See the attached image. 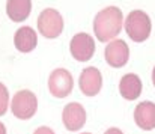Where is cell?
<instances>
[{"label": "cell", "mask_w": 155, "mask_h": 134, "mask_svg": "<svg viewBox=\"0 0 155 134\" xmlns=\"http://www.w3.org/2000/svg\"><path fill=\"white\" fill-rule=\"evenodd\" d=\"M124 15L119 8H105L94 20V32L101 42H107L120 33Z\"/></svg>", "instance_id": "6da1fadb"}, {"label": "cell", "mask_w": 155, "mask_h": 134, "mask_svg": "<svg viewBox=\"0 0 155 134\" xmlns=\"http://www.w3.org/2000/svg\"><path fill=\"white\" fill-rule=\"evenodd\" d=\"M38 29L45 38H57L63 30V18L56 9H45L38 18Z\"/></svg>", "instance_id": "277c9868"}, {"label": "cell", "mask_w": 155, "mask_h": 134, "mask_svg": "<svg viewBox=\"0 0 155 134\" xmlns=\"http://www.w3.org/2000/svg\"><path fill=\"white\" fill-rule=\"evenodd\" d=\"M134 119L139 128L142 130H154L155 128V104L151 101L140 102L134 110Z\"/></svg>", "instance_id": "30bf717a"}, {"label": "cell", "mask_w": 155, "mask_h": 134, "mask_svg": "<svg viewBox=\"0 0 155 134\" xmlns=\"http://www.w3.org/2000/svg\"><path fill=\"white\" fill-rule=\"evenodd\" d=\"M14 44L17 47V50H20L21 53L32 51L38 44V38H36L35 30L32 27H27V26L18 29L15 36H14Z\"/></svg>", "instance_id": "8fae6325"}, {"label": "cell", "mask_w": 155, "mask_h": 134, "mask_svg": "<svg viewBox=\"0 0 155 134\" xmlns=\"http://www.w3.org/2000/svg\"><path fill=\"white\" fill-rule=\"evenodd\" d=\"M0 134H6V128H5V125L0 122Z\"/></svg>", "instance_id": "e0dca14e"}, {"label": "cell", "mask_w": 155, "mask_h": 134, "mask_svg": "<svg viewBox=\"0 0 155 134\" xmlns=\"http://www.w3.org/2000/svg\"><path fill=\"white\" fill-rule=\"evenodd\" d=\"M8 104H9V93L5 85L0 83V116H3L8 110Z\"/></svg>", "instance_id": "5bb4252c"}, {"label": "cell", "mask_w": 155, "mask_h": 134, "mask_svg": "<svg viewBox=\"0 0 155 134\" xmlns=\"http://www.w3.org/2000/svg\"><path fill=\"white\" fill-rule=\"evenodd\" d=\"M63 124L69 131H77L83 128L86 122V112L81 104L78 102H71L63 109Z\"/></svg>", "instance_id": "9c48e42d"}, {"label": "cell", "mask_w": 155, "mask_h": 134, "mask_svg": "<svg viewBox=\"0 0 155 134\" xmlns=\"http://www.w3.org/2000/svg\"><path fill=\"white\" fill-rule=\"evenodd\" d=\"M104 57L107 60V63L113 68H120L124 65H127L128 59H130V50L128 45L125 44L122 39H114L105 47L104 51Z\"/></svg>", "instance_id": "52a82bcc"}, {"label": "cell", "mask_w": 155, "mask_h": 134, "mask_svg": "<svg viewBox=\"0 0 155 134\" xmlns=\"http://www.w3.org/2000/svg\"><path fill=\"white\" fill-rule=\"evenodd\" d=\"M74 86V80H72V75L66 71V69H54L48 79V88L50 92L56 98H65L71 93Z\"/></svg>", "instance_id": "5b68a950"}, {"label": "cell", "mask_w": 155, "mask_h": 134, "mask_svg": "<svg viewBox=\"0 0 155 134\" xmlns=\"http://www.w3.org/2000/svg\"><path fill=\"white\" fill-rule=\"evenodd\" d=\"M33 134H54V131L51 128H48V127H39Z\"/></svg>", "instance_id": "9a60e30c"}, {"label": "cell", "mask_w": 155, "mask_h": 134, "mask_svg": "<svg viewBox=\"0 0 155 134\" xmlns=\"http://www.w3.org/2000/svg\"><path fill=\"white\" fill-rule=\"evenodd\" d=\"M32 11L30 0H8L6 3V14L12 21H24Z\"/></svg>", "instance_id": "4fadbf2b"}, {"label": "cell", "mask_w": 155, "mask_h": 134, "mask_svg": "<svg viewBox=\"0 0 155 134\" xmlns=\"http://www.w3.org/2000/svg\"><path fill=\"white\" fill-rule=\"evenodd\" d=\"M152 83H154V86H155V68H154V71H152Z\"/></svg>", "instance_id": "ac0fdd59"}, {"label": "cell", "mask_w": 155, "mask_h": 134, "mask_svg": "<svg viewBox=\"0 0 155 134\" xmlns=\"http://www.w3.org/2000/svg\"><path fill=\"white\" fill-rule=\"evenodd\" d=\"M125 30L134 42H143L151 35V20L143 11H133L125 20Z\"/></svg>", "instance_id": "7a4b0ae2"}, {"label": "cell", "mask_w": 155, "mask_h": 134, "mask_svg": "<svg viewBox=\"0 0 155 134\" xmlns=\"http://www.w3.org/2000/svg\"><path fill=\"white\" fill-rule=\"evenodd\" d=\"M119 90L125 99L133 101V99L139 98V95L142 93V82L136 74H127L122 77V80L119 83Z\"/></svg>", "instance_id": "7c38bea8"}, {"label": "cell", "mask_w": 155, "mask_h": 134, "mask_svg": "<svg viewBox=\"0 0 155 134\" xmlns=\"http://www.w3.org/2000/svg\"><path fill=\"white\" fill-rule=\"evenodd\" d=\"M81 134H91V133H81Z\"/></svg>", "instance_id": "d6986e66"}, {"label": "cell", "mask_w": 155, "mask_h": 134, "mask_svg": "<svg viewBox=\"0 0 155 134\" xmlns=\"http://www.w3.org/2000/svg\"><path fill=\"white\" fill-rule=\"evenodd\" d=\"M69 48H71V54L74 56V59H77L78 62H86L95 53V42L91 35L78 33L71 39Z\"/></svg>", "instance_id": "8992f818"}, {"label": "cell", "mask_w": 155, "mask_h": 134, "mask_svg": "<svg viewBox=\"0 0 155 134\" xmlns=\"http://www.w3.org/2000/svg\"><path fill=\"white\" fill-rule=\"evenodd\" d=\"M12 113L14 116H17L18 119H30L38 109V99L35 96L33 92L30 90H20L11 104Z\"/></svg>", "instance_id": "3957f363"}, {"label": "cell", "mask_w": 155, "mask_h": 134, "mask_svg": "<svg viewBox=\"0 0 155 134\" xmlns=\"http://www.w3.org/2000/svg\"><path fill=\"white\" fill-rule=\"evenodd\" d=\"M104 134H124V133H122L119 128H108Z\"/></svg>", "instance_id": "2e32d148"}, {"label": "cell", "mask_w": 155, "mask_h": 134, "mask_svg": "<svg viewBox=\"0 0 155 134\" xmlns=\"http://www.w3.org/2000/svg\"><path fill=\"white\" fill-rule=\"evenodd\" d=\"M80 89L84 95L87 96H95L103 86V77H101V72L94 68V66H89V68H84L80 74Z\"/></svg>", "instance_id": "ba28073f"}]
</instances>
